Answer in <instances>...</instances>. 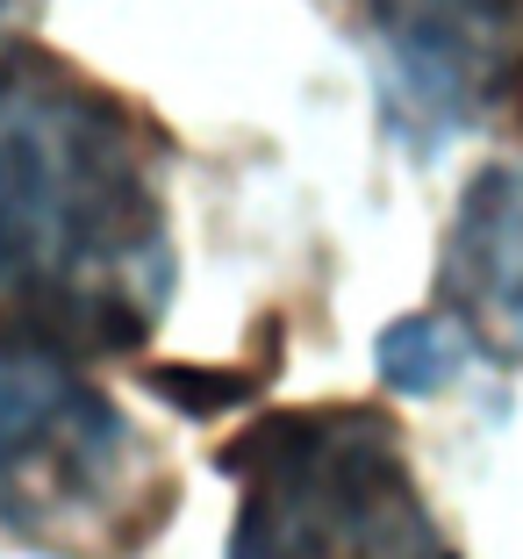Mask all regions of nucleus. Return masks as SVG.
Masks as SVG:
<instances>
[{"instance_id":"obj_7","label":"nucleus","mask_w":523,"mask_h":559,"mask_svg":"<svg viewBox=\"0 0 523 559\" xmlns=\"http://www.w3.org/2000/svg\"><path fill=\"white\" fill-rule=\"evenodd\" d=\"M22 15H29V0H0V58L15 50V29H22Z\"/></svg>"},{"instance_id":"obj_3","label":"nucleus","mask_w":523,"mask_h":559,"mask_svg":"<svg viewBox=\"0 0 523 559\" xmlns=\"http://www.w3.org/2000/svg\"><path fill=\"white\" fill-rule=\"evenodd\" d=\"M158 502L151 444L80 359L0 330V531L66 559H115L158 524Z\"/></svg>"},{"instance_id":"obj_2","label":"nucleus","mask_w":523,"mask_h":559,"mask_svg":"<svg viewBox=\"0 0 523 559\" xmlns=\"http://www.w3.org/2000/svg\"><path fill=\"white\" fill-rule=\"evenodd\" d=\"M237 480L229 559H459L373 402L273 409L223 452Z\"/></svg>"},{"instance_id":"obj_6","label":"nucleus","mask_w":523,"mask_h":559,"mask_svg":"<svg viewBox=\"0 0 523 559\" xmlns=\"http://www.w3.org/2000/svg\"><path fill=\"white\" fill-rule=\"evenodd\" d=\"M466 352H474V337L444 309L402 316V323H388V337H380V380L402 388V395H438L444 380H459Z\"/></svg>"},{"instance_id":"obj_5","label":"nucleus","mask_w":523,"mask_h":559,"mask_svg":"<svg viewBox=\"0 0 523 559\" xmlns=\"http://www.w3.org/2000/svg\"><path fill=\"white\" fill-rule=\"evenodd\" d=\"M438 309L495 359H523V165H488L438 259Z\"/></svg>"},{"instance_id":"obj_1","label":"nucleus","mask_w":523,"mask_h":559,"mask_svg":"<svg viewBox=\"0 0 523 559\" xmlns=\"http://www.w3.org/2000/svg\"><path fill=\"white\" fill-rule=\"evenodd\" d=\"M173 301L151 130L44 50L0 58V330L130 352Z\"/></svg>"},{"instance_id":"obj_4","label":"nucleus","mask_w":523,"mask_h":559,"mask_svg":"<svg viewBox=\"0 0 523 559\" xmlns=\"http://www.w3.org/2000/svg\"><path fill=\"white\" fill-rule=\"evenodd\" d=\"M388 122L416 151L523 130V0H359Z\"/></svg>"}]
</instances>
